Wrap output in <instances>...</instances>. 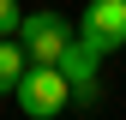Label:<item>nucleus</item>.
<instances>
[{
  "label": "nucleus",
  "instance_id": "obj_1",
  "mask_svg": "<svg viewBox=\"0 0 126 120\" xmlns=\"http://www.w3.org/2000/svg\"><path fill=\"white\" fill-rule=\"evenodd\" d=\"M12 102H18L24 120H60V114L72 108V84H66V72H60V66L30 60L24 78H18V90H12Z\"/></svg>",
  "mask_w": 126,
  "mask_h": 120
},
{
  "label": "nucleus",
  "instance_id": "obj_2",
  "mask_svg": "<svg viewBox=\"0 0 126 120\" xmlns=\"http://www.w3.org/2000/svg\"><path fill=\"white\" fill-rule=\"evenodd\" d=\"M78 36V24L66 18V12H24V24H18V42H24V54L30 60H48V66H54V60H60V48H66V42Z\"/></svg>",
  "mask_w": 126,
  "mask_h": 120
},
{
  "label": "nucleus",
  "instance_id": "obj_3",
  "mask_svg": "<svg viewBox=\"0 0 126 120\" xmlns=\"http://www.w3.org/2000/svg\"><path fill=\"white\" fill-rule=\"evenodd\" d=\"M54 66L66 72V84H72V108H78V114H90V108L102 102V84H96V66H102V54L90 48V42H78V36H72L66 48H60V60H54Z\"/></svg>",
  "mask_w": 126,
  "mask_h": 120
},
{
  "label": "nucleus",
  "instance_id": "obj_4",
  "mask_svg": "<svg viewBox=\"0 0 126 120\" xmlns=\"http://www.w3.org/2000/svg\"><path fill=\"white\" fill-rule=\"evenodd\" d=\"M78 42H90L102 60L114 48H126V0H90L78 18Z\"/></svg>",
  "mask_w": 126,
  "mask_h": 120
},
{
  "label": "nucleus",
  "instance_id": "obj_5",
  "mask_svg": "<svg viewBox=\"0 0 126 120\" xmlns=\"http://www.w3.org/2000/svg\"><path fill=\"white\" fill-rule=\"evenodd\" d=\"M24 66H30V54H24V42L18 36H0V96H12L24 78Z\"/></svg>",
  "mask_w": 126,
  "mask_h": 120
},
{
  "label": "nucleus",
  "instance_id": "obj_6",
  "mask_svg": "<svg viewBox=\"0 0 126 120\" xmlns=\"http://www.w3.org/2000/svg\"><path fill=\"white\" fill-rule=\"evenodd\" d=\"M18 24H24V6L18 0H0V36H18Z\"/></svg>",
  "mask_w": 126,
  "mask_h": 120
}]
</instances>
